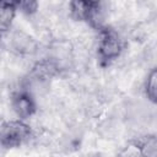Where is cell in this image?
<instances>
[{
  "mask_svg": "<svg viewBox=\"0 0 157 157\" xmlns=\"http://www.w3.org/2000/svg\"><path fill=\"white\" fill-rule=\"evenodd\" d=\"M94 47L98 65L102 69H108L123 56L128 43L115 27L108 25L96 31Z\"/></svg>",
  "mask_w": 157,
  "mask_h": 157,
  "instance_id": "obj_1",
  "label": "cell"
},
{
  "mask_svg": "<svg viewBox=\"0 0 157 157\" xmlns=\"http://www.w3.org/2000/svg\"><path fill=\"white\" fill-rule=\"evenodd\" d=\"M34 130L23 120L12 119L2 121L0 129V142L5 150L20 148L33 140Z\"/></svg>",
  "mask_w": 157,
  "mask_h": 157,
  "instance_id": "obj_2",
  "label": "cell"
},
{
  "mask_svg": "<svg viewBox=\"0 0 157 157\" xmlns=\"http://www.w3.org/2000/svg\"><path fill=\"white\" fill-rule=\"evenodd\" d=\"M10 108L17 119L27 121L38 113V101L32 93L20 87L10 96Z\"/></svg>",
  "mask_w": 157,
  "mask_h": 157,
  "instance_id": "obj_3",
  "label": "cell"
},
{
  "mask_svg": "<svg viewBox=\"0 0 157 157\" xmlns=\"http://www.w3.org/2000/svg\"><path fill=\"white\" fill-rule=\"evenodd\" d=\"M9 50L17 58H28L39 50V43L31 34L21 29H11L9 33ZM6 36V34H5ZM4 37V36H2Z\"/></svg>",
  "mask_w": 157,
  "mask_h": 157,
  "instance_id": "obj_4",
  "label": "cell"
},
{
  "mask_svg": "<svg viewBox=\"0 0 157 157\" xmlns=\"http://www.w3.org/2000/svg\"><path fill=\"white\" fill-rule=\"evenodd\" d=\"M15 1H5L0 5V28L1 34L5 36L12 29V23L17 13Z\"/></svg>",
  "mask_w": 157,
  "mask_h": 157,
  "instance_id": "obj_5",
  "label": "cell"
},
{
  "mask_svg": "<svg viewBox=\"0 0 157 157\" xmlns=\"http://www.w3.org/2000/svg\"><path fill=\"white\" fill-rule=\"evenodd\" d=\"M144 93L150 103L157 105V66L147 72L144 81Z\"/></svg>",
  "mask_w": 157,
  "mask_h": 157,
  "instance_id": "obj_6",
  "label": "cell"
},
{
  "mask_svg": "<svg viewBox=\"0 0 157 157\" xmlns=\"http://www.w3.org/2000/svg\"><path fill=\"white\" fill-rule=\"evenodd\" d=\"M135 141L140 146L142 157H157V134H145Z\"/></svg>",
  "mask_w": 157,
  "mask_h": 157,
  "instance_id": "obj_7",
  "label": "cell"
},
{
  "mask_svg": "<svg viewBox=\"0 0 157 157\" xmlns=\"http://www.w3.org/2000/svg\"><path fill=\"white\" fill-rule=\"evenodd\" d=\"M17 11L25 16L32 17L39 11V2L33 0H25V1H15Z\"/></svg>",
  "mask_w": 157,
  "mask_h": 157,
  "instance_id": "obj_8",
  "label": "cell"
},
{
  "mask_svg": "<svg viewBox=\"0 0 157 157\" xmlns=\"http://www.w3.org/2000/svg\"><path fill=\"white\" fill-rule=\"evenodd\" d=\"M117 157H142V153L139 144L135 140H131L119 150Z\"/></svg>",
  "mask_w": 157,
  "mask_h": 157,
  "instance_id": "obj_9",
  "label": "cell"
},
{
  "mask_svg": "<svg viewBox=\"0 0 157 157\" xmlns=\"http://www.w3.org/2000/svg\"><path fill=\"white\" fill-rule=\"evenodd\" d=\"M94 157H101V156H94Z\"/></svg>",
  "mask_w": 157,
  "mask_h": 157,
  "instance_id": "obj_10",
  "label": "cell"
}]
</instances>
